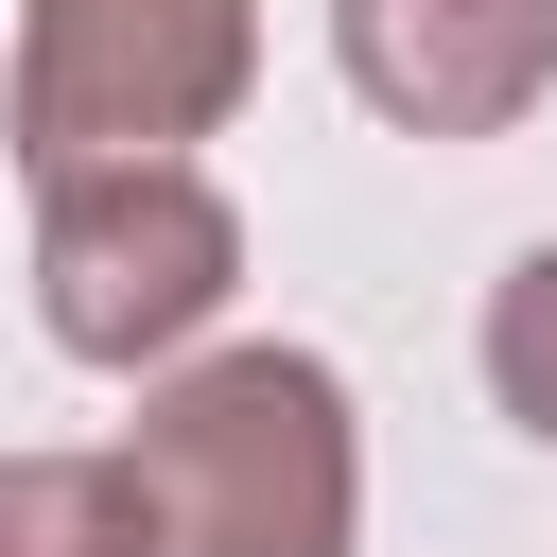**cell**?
Masks as SVG:
<instances>
[{"label": "cell", "mask_w": 557, "mask_h": 557, "mask_svg": "<svg viewBox=\"0 0 557 557\" xmlns=\"http://www.w3.org/2000/svg\"><path fill=\"white\" fill-rule=\"evenodd\" d=\"M122 487L157 557H348L366 540V418L313 348H191L122 418Z\"/></svg>", "instance_id": "obj_1"}, {"label": "cell", "mask_w": 557, "mask_h": 557, "mask_svg": "<svg viewBox=\"0 0 557 557\" xmlns=\"http://www.w3.org/2000/svg\"><path fill=\"white\" fill-rule=\"evenodd\" d=\"M244 87H261V0H17L0 139H17L35 191L139 174V157H191Z\"/></svg>", "instance_id": "obj_2"}, {"label": "cell", "mask_w": 557, "mask_h": 557, "mask_svg": "<svg viewBox=\"0 0 557 557\" xmlns=\"http://www.w3.org/2000/svg\"><path fill=\"white\" fill-rule=\"evenodd\" d=\"M226 296H244V209H226L191 157L52 174V191H35V331H52L70 366H174Z\"/></svg>", "instance_id": "obj_3"}, {"label": "cell", "mask_w": 557, "mask_h": 557, "mask_svg": "<svg viewBox=\"0 0 557 557\" xmlns=\"http://www.w3.org/2000/svg\"><path fill=\"white\" fill-rule=\"evenodd\" d=\"M331 52L400 139H505L557 87V0H331Z\"/></svg>", "instance_id": "obj_4"}, {"label": "cell", "mask_w": 557, "mask_h": 557, "mask_svg": "<svg viewBox=\"0 0 557 557\" xmlns=\"http://www.w3.org/2000/svg\"><path fill=\"white\" fill-rule=\"evenodd\" d=\"M0 557H157L122 453H0Z\"/></svg>", "instance_id": "obj_5"}, {"label": "cell", "mask_w": 557, "mask_h": 557, "mask_svg": "<svg viewBox=\"0 0 557 557\" xmlns=\"http://www.w3.org/2000/svg\"><path fill=\"white\" fill-rule=\"evenodd\" d=\"M487 400L557 453V244H522V261L487 278Z\"/></svg>", "instance_id": "obj_6"}]
</instances>
